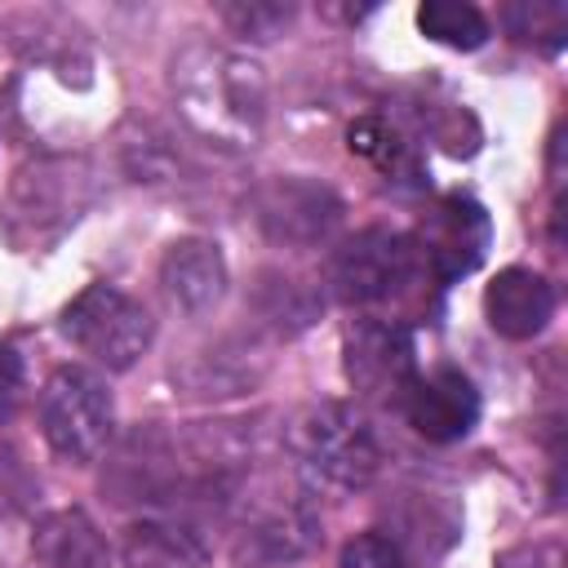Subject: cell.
Masks as SVG:
<instances>
[{
  "label": "cell",
  "mask_w": 568,
  "mask_h": 568,
  "mask_svg": "<svg viewBox=\"0 0 568 568\" xmlns=\"http://www.w3.org/2000/svg\"><path fill=\"white\" fill-rule=\"evenodd\" d=\"M173 93L186 120L213 142H248L266 120V75L253 58L195 44L173 62Z\"/></svg>",
  "instance_id": "6da1fadb"
},
{
  "label": "cell",
  "mask_w": 568,
  "mask_h": 568,
  "mask_svg": "<svg viewBox=\"0 0 568 568\" xmlns=\"http://www.w3.org/2000/svg\"><path fill=\"white\" fill-rule=\"evenodd\" d=\"M288 448L337 488H368L382 470V444L368 417L346 399H320L302 408L288 426Z\"/></svg>",
  "instance_id": "7a4b0ae2"
},
{
  "label": "cell",
  "mask_w": 568,
  "mask_h": 568,
  "mask_svg": "<svg viewBox=\"0 0 568 568\" xmlns=\"http://www.w3.org/2000/svg\"><path fill=\"white\" fill-rule=\"evenodd\" d=\"M320 546V515L297 488L266 484L240 497V519L231 528V559L240 568H280Z\"/></svg>",
  "instance_id": "3957f363"
},
{
  "label": "cell",
  "mask_w": 568,
  "mask_h": 568,
  "mask_svg": "<svg viewBox=\"0 0 568 568\" xmlns=\"http://www.w3.org/2000/svg\"><path fill=\"white\" fill-rule=\"evenodd\" d=\"M62 333L71 346H80L89 359H98L111 373H124L142 359V351L155 337V324L142 302H133L115 284H84L62 306Z\"/></svg>",
  "instance_id": "277c9868"
},
{
  "label": "cell",
  "mask_w": 568,
  "mask_h": 568,
  "mask_svg": "<svg viewBox=\"0 0 568 568\" xmlns=\"http://www.w3.org/2000/svg\"><path fill=\"white\" fill-rule=\"evenodd\" d=\"M40 430L62 462L89 466L111 444V430H115L106 382L75 364L58 368L40 390Z\"/></svg>",
  "instance_id": "5b68a950"
},
{
  "label": "cell",
  "mask_w": 568,
  "mask_h": 568,
  "mask_svg": "<svg viewBox=\"0 0 568 568\" xmlns=\"http://www.w3.org/2000/svg\"><path fill=\"white\" fill-rule=\"evenodd\" d=\"M417 266H422V253L408 235L386 231V226H364L328 253V284L337 302L373 306V302L404 293Z\"/></svg>",
  "instance_id": "8992f818"
},
{
  "label": "cell",
  "mask_w": 568,
  "mask_h": 568,
  "mask_svg": "<svg viewBox=\"0 0 568 568\" xmlns=\"http://www.w3.org/2000/svg\"><path fill=\"white\" fill-rule=\"evenodd\" d=\"M253 222L280 248H320L342 226V195L315 178H266L253 191Z\"/></svg>",
  "instance_id": "52a82bcc"
},
{
  "label": "cell",
  "mask_w": 568,
  "mask_h": 568,
  "mask_svg": "<svg viewBox=\"0 0 568 568\" xmlns=\"http://www.w3.org/2000/svg\"><path fill=\"white\" fill-rule=\"evenodd\" d=\"M80 204H84V178H75L71 164L40 160L36 169L18 173L4 209V231L22 248L49 244L80 217Z\"/></svg>",
  "instance_id": "ba28073f"
},
{
  "label": "cell",
  "mask_w": 568,
  "mask_h": 568,
  "mask_svg": "<svg viewBox=\"0 0 568 568\" xmlns=\"http://www.w3.org/2000/svg\"><path fill=\"white\" fill-rule=\"evenodd\" d=\"M488 240H493V222H488L484 204H475L470 195H444L426 213V222H422L413 244H417L426 271L439 284H453V280L470 275L484 262Z\"/></svg>",
  "instance_id": "9c48e42d"
},
{
  "label": "cell",
  "mask_w": 568,
  "mask_h": 568,
  "mask_svg": "<svg viewBox=\"0 0 568 568\" xmlns=\"http://www.w3.org/2000/svg\"><path fill=\"white\" fill-rule=\"evenodd\" d=\"M342 355H346V377L359 395L368 399H395L404 395V386L413 382V337L404 324L395 320H355L346 328V342H342Z\"/></svg>",
  "instance_id": "30bf717a"
},
{
  "label": "cell",
  "mask_w": 568,
  "mask_h": 568,
  "mask_svg": "<svg viewBox=\"0 0 568 568\" xmlns=\"http://www.w3.org/2000/svg\"><path fill=\"white\" fill-rule=\"evenodd\" d=\"M404 422L430 439V444H453L475 430L479 422V390L466 373L457 368H435V373H413V382L399 395Z\"/></svg>",
  "instance_id": "8fae6325"
},
{
  "label": "cell",
  "mask_w": 568,
  "mask_h": 568,
  "mask_svg": "<svg viewBox=\"0 0 568 568\" xmlns=\"http://www.w3.org/2000/svg\"><path fill=\"white\" fill-rule=\"evenodd\" d=\"M160 284L178 311L204 315L226 293V257L213 240H200V235L173 240L160 257Z\"/></svg>",
  "instance_id": "7c38bea8"
},
{
  "label": "cell",
  "mask_w": 568,
  "mask_h": 568,
  "mask_svg": "<svg viewBox=\"0 0 568 568\" xmlns=\"http://www.w3.org/2000/svg\"><path fill=\"white\" fill-rule=\"evenodd\" d=\"M484 315H488L493 333H501L510 342H528L550 324L555 288H550L546 275H537L528 266H506L484 288Z\"/></svg>",
  "instance_id": "4fadbf2b"
},
{
  "label": "cell",
  "mask_w": 568,
  "mask_h": 568,
  "mask_svg": "<svg viewBox=\"0 0 568 568\" xmlns=\"http://www.w3.org/2000/svg\"><path fill=\"white\" fill-rule=\"evenodd\" d=\"M40 568H115V550L84 510H49L31 532Z\"/></svg>",
  "instance_id": "5bb4252c"
},
{
  "label": "cell",
  "mask_w": 568,
  "mask_h": 568,
  "mask_svg": "<svg viewBox=\"0 0 568 568\" xmlns=\"http://www.w3.org/2000/svg\"><path fill=\"white\" fill-rule=\"evenodd\" d=\"M115 568H209V550L191 524L138 519L120 537Z\"/></svg>",
  "instance_id": "9a60e30c"
},
{
  "label": "cell",
  "mask_w": 568,
  "mask_h": 568,
  "mask_svg": "<svg viewBox=\"0 0 568 568\" xmlns=\"http://www.w3.org/2000/svg\"><path fill=\"white\" fill-rule=\"evenodd\" d=\"M417 27L448 49H479L488 40V18L466 0H426L417 9Z\"/></svg>",
  "instance_id": "2e32d148"
},
{
  "label": "cell",
  "mask_w": 568,
  "mask_h": 568,
  "mask_svg": "<svg viewBox=\"0 0 568 568\" xmlns=\"http://www.w3.org/2000/svg\"><path fill=\"white\" fill-rule=\"evenodd\" d=\"M346 146H351L355 155H364L368 164H377L382 173H390V178H399V173H417L413 142H408L399 129H390L386 120H377V115L355 120V124L346 129Z\"/></svg>",
  "instance_id": "e0dca14e"
},
{
  "label": "cell",
  "mask_w": 568,
  "mask_h": 568,
  "mask_svg": "<svg viewBox=\"0 0 568 568\" xmlns=\"http://www.w3.org/2000/svg\"><path fill=\"white\" fill-rule=\"evenodd\" d=\"M501 22L515 40L537 44V49H559L568 36V9L559 0H524V4H506Z\"/></svg>",
  "instance_id": "ac0fdd59"
},
{
  "label": "cell",
  "mask_w": 568,
  "mask_h": 568,
  "mask_svg": "<svg viewBox=\"0 0 568 568\" xmlns=\"http://www.w3.org/2000/svg\"><path fill=\"white\" fill-rule=\"evenodd\" d=\"M293 4H280V0H235V4H217V18L235 31V36H248V40H275L288 22H293Z\"/></svg>",
  "instance_id": "d6986e66"
},
{
  "label": "cell",
  "mask_w": 568,
  "mask_h": 568,
  "mask_svg": "<svg viewBox=\"0 0 568 568\" xmlns=\"http://www.w3.org/2000/svg\"><path fill=\"white\" fill-rule=\"evenodd\" d=\"M40 497V479L36 470L27 466V457L0 439V519H13L22 515L31 501Z\"/></svg>",
  "instance_id": "ffe728a7"
},
{
  "label": "cell",
  "mask_w": 568,
  "mask_h": 568,
  "mask_svg": "<svg viewBox=\"0 0 568 568\" xmlns=\"http://www.w3.org/2000/svg\"><path fill=\"white\" fill-rule=\"evenodd\" d=\"M342 568H417V564L386 532H359L342 546Z\"/></svg>",
  "instance_id": "44dd1931"
},
{
  "label": "cell",
  "mask_w": 568,
  "mask_h": 568,
  "mask_svg": "<svg viewBox=\"0 0 568 568\" xmlns=\"http://www.w3.org/2000/svg\"><path fill=\"white\" fill-rule=\"evenodd\" d=\"M18 399H22V355L9 342H0V422L13 417Z\"/></svg>",
  "instance_id": "7402d4cb"
},
{
  "label": "cell",
  "mask_w": 568,
  "mask_h": 568,
  "mask_svg": "<svg viewBox=\"0 0 568 568\" xmlns=\"http://www.w3.org/2000/svg\"><path fill=\"white\" fill-rule=\"evenodd\" d=\"M497 568H564V550L555 541H524V546H510Z\"/></svg>",
  "instance_id": "603a6c76"
}]
</instances>
